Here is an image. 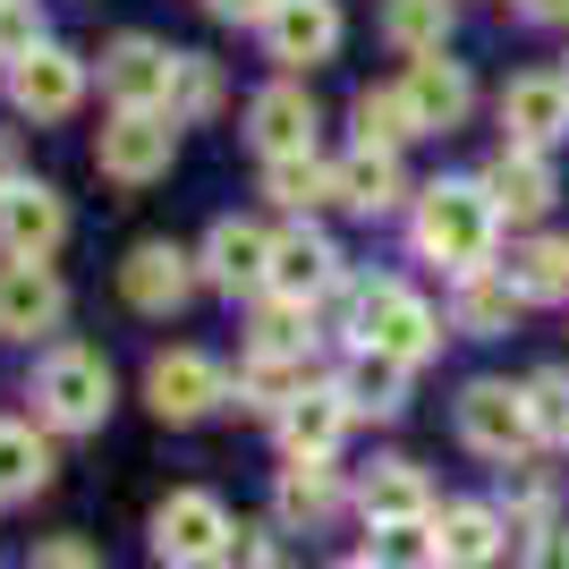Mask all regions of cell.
<instances>
[{
	"label": "cell",
	"mask_w": 569,
	"mask_h": 569,
	"mask_svg": "<svg viewBox=\"0 0 569 569\" xmlns=\"http://www.w3.org/2000/svg\"><path fill=\"white\" fill-rule=\"evenodd\" d=\"M26 569H102V561H94L86 545H69V536H60V545H43V552H34Z\"/></svg>",
	"instance_id": "cell-39"
},
{
	"label": "cell",
	"mask_w": 569,
	"mask_h": 569,
	"mask_svg": "<svg viewBox=\"0 0 569 569\" xmlns=\"http://www.w3.org/2000/svg\"><path fill=\"white\" fill-rule=\"evenodd\" d=\"M9 94H18V111L60 119V111H77V94H86V69H77L60 43H34L18 69H9Z\"/></svg>",
	"instance_id": "cell-10"
},
{
	"label": "cell",
	"mask_w": 569,
	"mask_h": 569,
	"mask_svg": "<svg viewBox=\"0 0 569 569\" xmlns=\"http://www.w3.org/2000/svg\"><path fill=\"white\" fill-rule=\"evenodd\" d=\"M204 272H213L221 289H256V281H272V238H263L256 221H221V230L204 238Z\"/></svg>",
	"instance_id": "cell-18"
},
{
	"label": "cell",
	"mask_w": 569,
	"mask_h": 569,
	"mask_svg": "<svg viewBox=\"0 0 569 569\" xmlns=\"http://www.w3.org/2000/svg\"><path fill=\"white\" fill-rule=\"evenodd\" d=\"M357 137L382 144V153H391L400 137H417V111H408L400 86H391V94H357Z\"/></svg>",
	"instance_id": "cell-32"
},
{
	"label": "cell",
	"mask_w": 569,
	"mask_h": 569,
	"mask_svg": "<svg viewBox=\"0 0 569 569\" xmlns=\"http://www.w3.org/2000/svg\"><path fill=\"white\" fill-rule=\"evenodd\" d=\"M493 196H485V179H442V188H426V204H417V247H426L433 263H451V272H485V256H493Z\"/></svg>",
	"instance_id": "cell-1"
},
{
	"label": "cell",
	"mask_w": 569,
	"mask_h": 569,
	"mask_svg": "<svg viewBox=\"0 0 569 569\" xmlns=\"http://www.w3.org/2000/svg\"><path fill=\"white\" fill-rule=\"evenodd\" d=\"M221 26H247V18H272V0H204Z\"/></svg>",
	"instance_id": "cell-40"
},
{
	"label": "cell",
	"mask_w": 569,
	"mask_h": 569,
	"mask_svg": "<svg viewBox=\"0 0 569 569\" xmlns=\"http://www.w3.org/2000/svg\"><path fill=\"white\" fill-rule=\"evenodd\" d=\"M527 569H569V527H536V545H527Z\"/></svg>",
	"instance_id": "cell-37"
},
{
	"label": "cell",
	"mask_w": 569,
	"mask_h": 569,
	"mask_svg": "<svg viewBox=\"0 0 569 569\" xmlns=\"http://www.w3.org/2000/svg\"><path fill=\"white\" fill-rule=\"evenodd\" d=\"M459 433H468V451H485V459H527V442H536L527 391H510V382H476L468 400H459Z\"/></svg>",
	"instance_id": "cell-7"
},
{
	"label": "cell",
	"mask_w": 569,
	"mask_h": 569,
	"mask_svg": "<svg viewBox=\"0 0 569 569\" xmlns=\"http://www.w3.org/2000/svg\"><path fill=\"white\" fill-rule=\"evenodd\" d=\"M144 400L162 408L170 426H188V417H204V408L221 400V366H213V357H196V349H170V357H153Z\"/></svg>",
	"instance_id": "cell-9"
},
{
	"label": "cell",
	"mask_w": 569,
	"mask_h": 569,
	"mask_svg": "<svg viewBox=\"0 0 569 569\" xmlns=\"http://www.w3.org/2000/svg\"><path fill=\"white\" fill-rule=\"evenodd\" d=\"M366 519H426V476L417 468H375L366 476Z\"/></svg>",
	"instance_id": "cell-31"
},
{
	"label": "cell",
	"mask_w": 569,
	"mask_h": 569,
	"mask_svg": "<svg viewBox=\"0 0 569 569\" xmlns=\"http://www.w3.org/2000/svg\"><path fill=\"white\" fill-rule=\"evenodd\" d=\"M400 391H408V366H400V357H382V349H357V357H349V382H340V400H349V408L391 417V408H400Z\"/></svg>",
	"instance_id": "cell-24"
},
{
	"label": "cell",
	"mask_w": 569,
	"mask_h": 569,
	"mask_svg": "<svg viewBox=\"0 0 569 569\" xmlns=\"http://www.w3.org/2000/svg\"><path fill=\"white\" fill-rule=\"evenodd\" d=\"M382 34L400 51H442L451 34V0H382Z\"/></svg>",
	"instance_id": "cell-30"
},
{
	"label": "cell",
	"mask_w": 569,
	"mask_h": 569,
	"mask_svg": "<svg viewBox=\"0 0 569 569\" xmlns=\"http://www.w3.org/2000/svg\"><path fill=\"white\" fill-rule=\"evenodd\" d=\"M349 569H366V561H349Z\"/></svg>",
	"instance_id": "cell-43"
},
{
	"label": "cell",
	"mask_w": 569,
	"mask_h": 569,
	"mask_svg": "<svg viewBox=\"0 0 569 569\" xmlns=\"http://www.w3.org/2000/svg\"><path fill=\"white\" fill-rule=\"evenodd\" d=\"M34 408H43L51 426H69V433L102 426V417H111V366H102L94 349H60V357H43Z\"/></svg>",
	"instance_id": "cell-2"
},
{
	"label": "cell",
	"mask_w": 569,
	"mask_h": 569,
	"mask_svg": "<svg viewBox=\"0 0 569 569\" xmlns=\"http://www.w3.org/2000/svg\"><path fill=\"white\" fill-rule=\"evenodd\" d=\"M170 94H179V111H213V102H221L213 60H188V51H179V86H170Z\"/></svg>",
	"instance_id": "cell-35"
},
{
	"label": "cell",
	"mask_w": 569,
	"mask_h": 569,
	"mask_svg": "<svg viewBox=\"0 0 569 569\" xmlns=\"http://www.w3.org/2000/svg\"><path fill=\"white\" fill-rule=\"evenodd\" d=\"M153 545H162V561H179V569L230 561V510H221L213 493H170L162 519H153Z\"/></svg>",
	"instance_id": "cell-6"
},
{
	"label": "cell",
	"mask_w": 569,
	"mask_h": 569,
	"mask_svg": "<svg viewBox=\"0 0 569 569\" xmlns=\"http://www.w3.org/2000/svg\"><path fill=\"white\" fill-rule=\"evenodd\" d=\"M230 561H238V569H272V545H263V527H230Z\"/></svg>",
	"instance_id": "cell-38"
},
{
	"label": "cell",
	"mask_w": 569,
	"mask_h": 569,
	"mask_svg": "<svg viewBox=\"0 0 569 569\" xmlns=\"http://www.w3.org/2000/svg\"><path fill=\"white\" fill-rule=\"evenodd\" d=\"M485 196H493V213H545L552 204V162L536 153V144H510L493 170H485Z\"/></svg>",
	"instance_id": "cell-17"
},
{
	"label": "cell",
	"mask_w": 569,
	"mask_h": 569,
	"mask_svg": "<svg viewBox=\"0 0 569 569\" xmlns=\"http://www.w3.org/2000/svg\"><path fill=\"white\" fill-rule=\"evenodd\" d=\"M408 111H417V128H459L468 119V69L459 60H442V51H417L400 77Z\"/></svg>",
	"instance_id": "cell-13"
},
{
	"label": "cell",
	"mask_w": 569,
	"mask_h": 569,
	"mask_svg": "<svg viewBox=\"0 0 569 569\" xmlns=\"http://www.w3.org/2000/svg\"><path fill=\"white\" fill-rule=\"evenodd\" d=\"M442 569H493L501 561V519L485 510V501H459V510H442Z\"/></svg>",
	"instance_id": "cell-20"
},
{
	"label": "cell",
	"mask_w": 569,
	"mask_h": 569,
	"mask_svg": "<svg viewBox=\"0 0 569 569\" xmlns=\"http://www.w3.org/2000/svg\"><path fill=\"white\" fill-rule=\"evenodd\" d=\"M510 315H519V289H510V281H485V272H459V332L493 340V332H510Z\"/></svg>",
	"instance_id": "cell-28"
},
{
	"label": "cell",
	"mask_w": 569,
	"mask_h": 569,
	"mask_svg": "<svg viewBox=\"0 0 569 569\" xmlns=\"http://www.w3.org/2000/svg\"><path fill=\"white\" fill-rule=\"evenodd\" d=\"M366 569H442V536L426 519H382L366 545Z\"/></svg>",
	"instance_id": "cell-25"
},
{
	"label": "cell",
	"mask_w": 569,
	"mask_h": 569,
	"mask_svg": "<svg viewBox=\"0 0 569 569\" xmlns=\"http://www.w3.org/2000/svg\"><path fill=\"white\" fill-rule=\"evenodd\" d=\"M43 476H51V451H43V433H34V426H18V417H0V501L34 493Z\"/></svg>",
	"instance_id": "cell-27"
},
{
	"label": "cell",
	"mask_w": 569,
	"mask_h": 569,
	"mask_svg": "<svg viewBox=\"0 0 569 569\" xmlns=\"http://www.w3.org/2000/svg\"><path fill=\"white\" fill-rule=\"evenodd\" d=\"M332 501H340V485H332L323 459H298V468L281 476V510H289V519H323Z\"/></svg>",
	"instance_id": "cell-33"
},
{
	"label": "cell",
	"mask_w": 569,
	"mask_h": 569,
	"mask_svg": "<svg viewBox=\"0 0 569 569\" xmlns=\"http://www.w3.org/2000/svg\"><path fill=\"white\" fill-rule=\"evenodd\" d=\"M340 426H349V400H340V391H298V400L281 408L289 459H323V451L340 442Z\"/></svg>",
	"instance_id": "cell-19"
},
{
	"label": "cell",
	"mask_w": 569,
	"mask_h": 569,
	"mask_svg": "<svg viewBox=\"0 0 569 569\" xmlns=\"http://www.w3.org/2000/svg\"><path fill=\"white\" fill-rule=\"evenodd\" d=\"M340 204L349 213H391L400 204V162L382 144H357L349 162H340Z\"/></svg>",
	"instance_id": "cell-22"
},
{
	"label": "cell",
	"mask_w": 569,
	"mask_h": 569,
	"mask_svg": "<svg viewBox=\"0 0 569 569\" xmlns=\"http://www.w3.org/2000/svg\"><path fill=\"white\" fill-rule=\"evenodd\" d=\"M170 86H179V51H162L153 34H119V43L102 51V94H111L119 111H162Z\"/></svg>",
	"instance_id": "cell-5"
},
{
	"label": "cell",
	"mask_w": 569,
	"mask_h": 569,
	"mask_svg": "<svg viewBox=\"0 0 569 569\" xmlns=\"http://www.w3.org/2000/svg\"><path fill=\"white\" fill-rule=\"evenodd\" d=\"M323 281H332V247H323L315 230L272 238V289H281V298H298V307H307Z\"/></svg>",
	"instance_id": "cell-23"
},
{
	"label": "cell",
	"mask_w": 569,
	"mask_h": 569,
	"mask_svg": "<svg viewBox=\"0 0 569 569\" xmlns=\"http://www.w3.org/2000/svg\"><path fill=\"white\" fill-rule=\"evenodd\" d=\"M357 332H366V349L400 357V366H426L433 340H442V323L426 315V298H408L400 281H382V289H366V298H357Z\"/></svg>",
	"instance_id": "cell-3"
},
{
	"label": "cell",
	"mask_w": 569,
	"mask_h": 569,
	"mask_svg": "<svg viewBox=\"0 0 569 569\" xmlns=\"http://www.w3.org/2000/svg\"><path fill=\"white\" fill-rule=\"evenodd\" d=\"M247 137L281 162V153H307L315 144V102H307V86H263L256 94V111H247Z\"/></svg>",
	"instance_id": "cell-15"
},
{
	"label": "cell",
	"mask_w": 569,
	"mask_h": 569,
	"mask_svg": "<svg viewBox=\"0 0 569 569\" xmlns=\"http://www.w3.org/2000/svg\"><path fill=\"white\" fill-rule=\"evenodd\" d=\"M34 51V0H0V60Z\"/></svg>",
	"instance_id": "cell-36"
},
{
	"label": "cell",
	"mask_w": 569,
	"mask_h": 569,
	"mask_svg": "<svg viewBox=\"0 0 569 569\" xmlns=\"http://www.w3.org/2000/svg\"><path fill=\"white\" fill-rule=\"evenodd\" d=\"M60 307H69V289H60V272H51L43 256H9V263H0V332H9V340L51 332Z\"/></svg>",
	"instance_id": "cell-8"
},
{
	"label": "cell",
	"mask_w": 569,
	"mask_h": 569,
	"mask_svg": "<svg viewBox=\"0 0 569 569\" xmlns=\"http://www.w3.org/2000/svg\"><path fill=\"white\" fill-rule=\"evenodd\" d=\"M501 281L519 289V298H536V307L569 298V238H527L519 256L501 263Z\"/></svg>",
	"instance_id": "cell-21"
},
{
	"label": "cell",
	"mask_w": 569,
	"mask_h": 569,
	"mask_svg": "<svg viewBox=\"0 0 569 569\" xmlns=\"http://www.w3.org/2000/svg\"><path fill=\"white\" fill-rule=\"evenodd\" d=\"M263 43H272V60H332L340 51V9L332 0H272V18H263Z\"/></svg>",
	"instance_id": "cell-11"
},
{
	"label": "cell",
	"mask_w": 569,
	"mask_h": 569,
	"mask_svg": "<svg viewBox=\"0 0 569 569\" xmlns=\"http://www.w3.org/2000/svg\"><path fill=\"white\" fill-rule=\"evenodd\" d=\"M238 391H247V408H289L307 391V357L298 349H256L247 375H238Z\"/></svg>",
	"instance_id": "cell-26"
},
{
	"label": "cell",
	"mask_w": 569,
	"mask_h": 569,
	"mask_svg": "<svg viewBox=\"0 0 569 569\" xmlns=\"http://www.w3.org/2000/svg\"><path fill=\"white\" fill-rule=\"evenodd\" d=\"M272 196L289 213H315V204H340V170H323L315 153H281L272 162Z\"/></svg>",
	"instance_id": "cell-29"
},
{
	"label": "cell",
	"mask_w": 569,
	"mask_h": 569,
	"mask_svg": "<svg viewBox=\"0 0 569 569\" xmlns=\"http://www.w3.org/2000/svg\"><path fill=\"white\" fill-rule=\"evenodd\" d=\"M60 238H69V204L51 188H26L18 179V188L0 196V247H9V256H51Z\"/></svg>",
	"instance_id": "cell-12"
},
{
	"label": "cell",
	"mask_w": 569,
	"mask_h": 569,
	"mask_svg": "<svg viewBox=\"0 0 569 569\" xmlns=\"http://www.w3.org/2000/svg\"><path fill=\"white\" fill-rule=\"evenodd\" d=\"M501 128L519 144L545 153L552 137H569V77H519L510 94H501Z\"/></svg>",
	"instance_id": "cell-14"
},
{
	"label": "cell",
	"mask_w": 569,
	"mask_h": 569,
	"mask_svg": "<svg viewBox=\"0 0 569 569\" xmlns=\"http://www.w3.org/2000/svg\"><path fill=\"white\" fill-rule=\"evenodd\" d=\"M9 188H18V179H9V153H0V196H9Z\"/></svg>",
	"instance_id": "cell-42"
},
{
	"label": "cell",
	"mask_w": 569,
	"mask_h": 569,
	"mask_svg": "<svg viewBox=\"0 0 569 569\" xmlns=\"http://www.w3.org/2000/svg\"><path fill=\"white\" fill-rule=\"evenodd\" d=\"M188 256H179V247H162V238H153V247H137V256L119 263V289H128V307H144V315H170L179 307V298H188Z\"/></svg>",
	"instance_id": "cell-16"
},
{
	"label": "cell",
	"mask_w": 569,
	"mask_h": 569,
	"mask_svg": "<svg viewBox=\"0 0 569 569\" xmlns=\"http://www.w3.org/2000/svg\"><path fill=\"white\" fill-rule=\"evenodd\" d=\"M519 9H527V18H561L569 0H519Z\"/></svg>",
	"instance_id": "cell-41"
},
{
	"label": "cell",
	"mask_w": 569,
	"mask_h": 569,
	"mask_svg": "<svg viewBox=\"0 0 569 569\" xmlns=\"http://www.w3.org/2000/svg\"><path fill=\"white\" fill-rule=\"evenodd\" d=\"M527 417H536V433H561L569 442V375H536L527 382Z\"/></svg>",
	"instance_id": "cell-34"
},
{
	"label": "cell",
	"mask_w": 569,
	"mask_h": 569,
	"mask_svg": "<svg viewBox=\"0 0 569 569\" xmlns=\"http://www.w3.org/2000/svg\"><path fill=\"white\" fill-rule=\"evenodd\" d=\"M170 144H179L170 111H119L94 137V162H102V179H119V188H144V179L170 170Z\"/></svg>",
	"instance_id": "cell-4"
}]
</instances>
